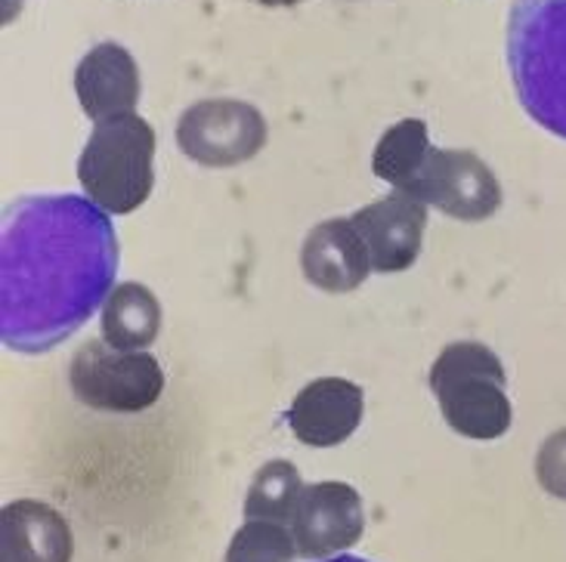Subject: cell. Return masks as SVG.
Here are the masks:
<instances>
[{"mask_svg":"<svg viewBox=\"0 0 566 562\" xmlns=\"http://www.w3.org/2000/svg\"><path fill=\"white\" fill-rule=\"evenodd\" d=\"M122 251L108 213L87 195H22L3 211L0 340L44 356L106 304Z\"/></svg>","mask_w":566,"mask_h":562,"instance_id":"obj_1","label":"cell"},{"mask_svg":"<svg viewBox=\"0 0 566 562\" xmlns=\"http://www.w3.org/2000/svg\"><path fill=\"white\" fill-rule=\"evenodd\" d=\"M507 72L523 112L566 139V0H517L507 15Z\"/></svg>","mask_w":566,"mask_h":562,"instance_id":"obj_2","label":"cell"},{"mask_svg":"<svg viewBox=\"0 0 566 562\" xmlns=\"http://www.w3.org/2000/svg\"><path fill=\"white\" fill-rule=\"evenodd\" d=\"M505 383L502 359L476 340L449 343L430 365V390L440 402L446 424L464 439H502L511 430L514 409Z\"/></svg>","mask_w":566,"mask_h":562,"instance_id":"obj_3","label":"cell"},{"mask_svg":"<svg viewBox=\"0 0 566 562\" xmlns=\"http://www.w3.org/2000/svg\"><path fill=\"white\" fill-rule=\"evenodd\" d=\"M84 195L106 213H134L155 185V130L137 112L96 121L77 158Z\"/></svg>","mask_w":566,"mask_h":562,"instance_id":"obj_4","label":"cell"},{"mask_svg":"<svg viewBox=\"0 0 566 562\" xmlns=\"http://www.w3.org/2000/svg\"><path fill=\"white\" fill-rule=\"evenodd\" d=\"M77 402L112 414L153 409L165 390V371L146 350H115L106 340H87L69 365Z\"/></svg>","mask_w":566,"mask_h":562,"instance_id":"obj_5","label":"cell"},{"mask_svg":"<svg viewBox=\"0 0 566 562\" xmlns=\"http://www.w3.org/2000/svg\"><path fill=\"white\" fill-rule=\"evenodd\" d=\"M266 118L242 99H201L177 121L180 152L201 168L245 165L266 146Z\"/></svg>","mask_w":566,"mask_h":562,"instance_id":"obj_6","label":"cell"},{"mask_svg":"<svg viewBox=\"0 0 566 562\" xmlns=\"http://www.w3.org/2000/svg\"><path fill=\"white\" fill-rule=\"evenodd\" d=\"M399 192L421 198L428 208L461 223H483L502 208V185L490 165L464 149H430L424 168Z\"/></svg>","mask_w":566,"mask_h":562,"instance_id":"obj_7","label":"cell"},{"mask_svg":"<svg viewBox=\"0 0 566 562\" xmlns=\"http://www.w3.org/2000/svg\"><path fill=\"white\" fill-rule=\"evenodd\" d=\"M291 532L304 560H325L340 550H350L366 532L359 491L347 483L304 486L291 519Z\"/></svg>","mask_w":566,"mask_h":562,"instance_id":"obj_8","label":"cell"},{"mask_svg":"<svg viewBox=\"0 0 566 562\" xmlns=\"http://www.w3.org/2000/svg\"><path fill=\"white\" fill-rule=\"evenodd\" d=\"M371 254V269L381 275L406 273L415 266L428 229V204L421 198L394 189L350 216Z\"/></svg>","mask_w":566,"mask_h":562,"instance_id":"obj_9","label":"cell"},{"mask_svg":"<svg viewBox=\"0 0 566 562\" xmlns=\"http://www.w3.org/2000/svg\"><path fill=\"white\" fill-rule=\"evenodd\" d=\"M366 395L344 378H319L294 395L289 426L310 448H335L363 424Z\"/></svg>","mask_w":566,"mask_h":562,"instance_id":"obj_10","label":"cell"},{"mask_svg":"<svg viewBox=\"0 0 566 562\" xmlns=\"http://www.w3.org/2000/svg\"><path fill=\"white\" fill-rule=\"evenodd\" d=\"M301 269L306 282L325 294H350L366 282L371 273V254L350 216L325 220L306 232Z\"/></svg>","mask_w":566,"mask_h":562,"instance_id":"obj_11","label":"cell"},{"mask_svg":"<svg viewBox=\"0 0 566 562\" xmlns=\"http://www.w3.org/2000/svg\"><path fill=\"white\" fill-rule=\"evenodd\" d=\"M75 93L84 115L106 121L115 115L134 112L139 103V68L130 50L115 41L96 44L77 62Z\"/></svg>","mask_w":566,"mask_h":562,"instance_id":"obj_12","label":"cell"},{"mask_svg":"<svg viewBox=\"0 0 566 562\" xmlns=\"http://www.w3.org/2000/svg\"><path fill=\"white\" fill-rule=\"evenodd\" d=\"M69 522L44 501H10L0 513V562H72Z\"/></svg>","mask_w":566,"mask_h":562,"instance_id":"obj_13","label":"cell"},{"mask_svg":"<svg viewBox=\"0 0 566 562\" xmlns=\"http://www.w3.org/2000/svg\"><path fill=\"white\" fill-rule=\"evenodd\" d=\"M161 331L158 297L139 282H124L103 304V340L115 350H149Z\"/></svg>","mask_w":566,"mask_h":562,"instance_id":"obj_14","label":"cell"},{"mask_svg":"<svg viewBox=\"0 0 566 562\" xmlns=\"http://www.w3.org/2000/svg\"><path fill=\"white\" fill-rule=\"evenodd\" d=\"M430 134L428 124L418 118H406L387 127L371 152V170L375 177L390 183L394 189H409L418 170L424 168L430 155Z\"/></svg>","mask_w":566,"mask_h":562,"instance_id":"obj_15","label":"cell"},{"mask_svg":"<svg viewBox=\"0 0 566 562\" xmlns=\"http://www.w3.org/2000/svg\"><path fill=\"white\" fill-rule=\"evenodd\" d=\"M304 491V479L291 460H270L254 473V483L248 488L245 517L248 519H273L291 526L297 501Z\"/></svg>","mask_w":566,"mask_h":562,"instance_id":"obj_16","label":"cell"},{"mask_svg":"<svg viewBox=\"0 0 566 562\" xmlns=\"http://www.w3.org/2000/svg\"><path fill=\"white\" fill-rule=\"evenodd\" d=\"M297 541L285 522L273 519H248L239 532L232 534L227 560L223 562H294Z\"/></svg>","mask_w":566,"mask_h":562,"instance_id":"obj_17","label":"cell"},{"mask_svg":"<svg viewBox=\"0 0 566 562\" xmlns=\"http://www.w3.org/2000/svg\"><path fill=\"white\" fill-rule=\"evenodd\" d=\"M536 479L548 495L566 501V426L542 442L536 455Z\"/></svg>","mask_w":566,"mask_h":562,"instance_id":"obj_18","label":"cell"},{"mask_svg":"<svg viewBox=\"0 0 566 562\" xmlns=\"http://www.w3.org/2000/svg\"><path fill=\"white\" fill-rule=\"evenodd\" d=\"M322 562H371V560H363V556H347V553H340L335 560H322Z\"/></svg>","mask_w":566,"mask_h":562,"instance_id":"obj_19","label":"cell"}]
</instances>
